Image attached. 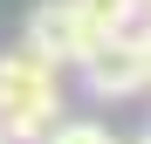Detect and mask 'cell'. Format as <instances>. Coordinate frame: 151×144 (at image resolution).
Returning a JSON list of instances; mask_svg holds the SVG:
<instances>
[{
	"label": "cell",
	"mask_w": 151,
	"mask_h": 144,
	"mask_svg": "<svg viewBox=\"0 0 151 144\" xmlns=\"http://www.w3.org/2000/svg\"><path fill=\"white\" fill-rule=\"evenodd\" d=\"M55 124H69L62 117V69L48 55H35L28 41L7 48L0 55V130L14 144H41Z\"/></svg>",
	"instance_id": "6da1fadb"
},
{
	"label": "cell",
	"mask_w": 151,
	"mask_h": 144,
	"mask_svg": "<svg viewBox=\"0 0 151 144\" xmlns=\"http://www.w3.org/2000/svg\"><path fill=\"white\" fill-rule=\"evenodd\" d=\"M21 41H28L35 55H48L55 69H83V62L96 55V28H89L83 0H35Z\"/></svg>",
	"instance_id": "7a4b0ae2"
},
{
	"label": "cell",
	"mask_w": 151,
	"mask_h": 144,
	"mask_svg": "<svg viewBox=\"0 0 151 144\" xmlns=\"http://www.w3.org/2000/svg\"><path fill=\"white\" fill-rule=\"evenodd\" d=\"M83 82H89V96H103V103L144 96V89H151V34L131 28V34L96 41V55L83 62Z\"/></svg>",
	"instance_id": "3957f363"
},
{
	"label": "cell",
	"mask_w": 151,
	"mask_h": 144,
	"mask_svg": "<svg viewBox=\"0 0 151 144\" xmlns=\"http://www.w3.org/2000/svg\"><path fill=\"white\" fill-rule=\"evenodd\" d=\"M83 14H89L96 41H110V34H131V28H144V0H83Z\"/></svg>",
	"instance_id": "277c9868"
},
{
	"label": "cell",
	"mask_w": 151,
	"mask_h": 144,
	"mask_svg": "<svg viewBox=\"0 0 151 144\" xmlns=\"http://www.w3.org/2000/svg\"><path fill=\"white\" fill-rule=\"evenodd\" d=\"M41 144H117V137H110L103 124H89V117H69V124H55Z\"/></svg>",
	"instance_id": "5b68a950"
},
{
	"label": "cell",
	"mask_w": 151,
	"mask_h": 144,
	"mask_svg": "<svg viewBox=\"0 0 151 144\" xmlns=\"http://www.w3.org/2000/svg\"><path fill=\"white\" fill-rule=\"evenodd\" d=\"M124 144H151V130H144V137H124Z\"/></svg>",
	"instance_id": "8992f818"
},
{
	"label": "cell",
	"mask_w": 151,
	"mask_h": 144,
	"mask_svg": "<svg viewBox=\"0 0 151 144\" xmlns=\"http://www.w3.org/2000/svg\"><path fill=\"white\" fill-rule=\"evenodd\" d=\"M144 28H151V0H144Z\"/></svg>",
	"instance_id": "52a82bcc"
},
{
	"label": "cell",
	"mask_w": 151,
	"mask_h": 144,
	"mask_svg": "<svg viewBox=\"0 0 151 144\" xmlns=\"http://www.w3.org/2000/svg\"><path fill=\"white\" fill-rule=\"evenodd\" d=\"M0 144H14V137H7V130H0Z\"/></svg>",
	"instance_id": "ba28073f"
},
{
	"label": "cell",
	"mask_w": 151,
	"mask_h": 144,
	"mask_svg": "<svg viewBox=\"0 0 151 144\" xmlns=\"http://www.w3.org/2000/svg\"><path fill=\"white\" fill-rule=\"evenodd\" d=\"M144 34H151V28H144Z\"/></svg>",
	"instance_id": "9c48e42d"
}]
</instances>
